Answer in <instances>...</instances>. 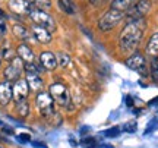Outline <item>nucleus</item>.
Returning <instances> with one entry per match:
<instances>
[{"label": "nucleus", "instance_id": "17", "mask_svg": "<svg viewBox=\"0 0 158 148\" xmlns=\"http://www.w3.org/2000/svg\"><path fill=\"white\" fill-rule=\"evenodd\" d=\"M59 7L68 15L76 13V5L73 0H59Z\"/></svg>", "mask_w": 158, "mask_h": 148}, {"label": "nucleus", "instance_id": "18", "mask_svg": "<svg viewBox=\"0 0 158 148\" xmlns=\"http://www.w3.org/2000/svg\"><path fill=\"white\" fill-rule=\"evenodd\" d=\"M135 0H113L111 2V9H116V11L120 12H126L130 6L133 5Z\"/></svg>", "mask_w": 158, "mask_h": 148}, {"label": "nucleus", "instance_id": "21", "mask_svg": "<svg viewBox=\"0 0 158 148\" xmlns=\"http://www.w3.org/2000/svg\"><path fill=\"white\" fill-rule=\"evenodd\" d=\"M31 5L38 7V9H50L51 7V0H29Z\"/></svg>", "mask_w": 158, "mask_h": 148}, {"label": "nucleus", "instance_id": "7", "mask_svg": "<svg viewBox=\"0 0 158 148\" xmlns=\"http://www.w3.org/2000/svg\"><path fill=\"white\" fill-rule=\"evenodd\" d=\"M23 60L21 59V57H13L10 60V65L7 66V68L5 69V78L6 81H18L19 79V75H21V70L23 69Z\"/></svg>", "mask_w": 158, "mask_h": 148}, {"label": "nucleus", "instance_id": "29", "mask_svg": "<svg viewBox=\"0 0 158 148\" xmlns=\"http://www.w3.org/2000/svg\"><path fill=\"white\" fill-rule=\"evenodd\" d=\"M123 131H126V132H135L136 131V125H135V123H127V125H124Z\"/></svg>", "mask_w": 158, "mask_h": 148}, {"label": "nucleus", "instance_id": "1", "mask_svg": "<svg viewBox=\"0 0 158 148\" xmlns=\"http://www.w3.org/2000/svg\"><path fill=\"white\" fill-rule=\"evenodd\" d=\"M143 19H136V21H129L126 23V27L122 29V34L118 38V46L123 53H130L136 50V47L139 46L143 35Z\"/></svg>", "mask_w": 158, "mask_h": 148}, {"label": "nucleus", "instance_id": "22", "mask_svg": "<svg viewBox=\"0 0 158 148\" xmlns=\"http://www.w3.org/2000/svg\"><path fill=\"white\" fill-rule=\"evenodd\" d=\"M57 63H59V66H62V68H68V65L70 63L69 54H66V53H59V54H57Z\"/></svg>", "mask_w": 158, "mask_h": 148}, {"label": "nucleus", "instance_id": "20", "mask_svg": "<svg viewBox=\"0 0 158 148\" xmlns=\"http://www.w3.org/2000/svg\"><path fill=\"white\" fill-rule=\"evenodd\" d=\"M16 113L21 116V117H27L29 113V107H28V103L22 100V101H18L16 103Z\"/></svg>", "mask_w": 158, "mask_h": 148}, {"label": "nucleus", "instance_id": "2", "mask_svg": "<svg viewBox=\"0 0 158 148\" xmlns=\"http://www.w3.org/2000/svg\"><path fill=\"white\" fill-rule=\"evenodd\" d=\"M28 15L35 25H40V27H43V28L48 29L50 32L56 31V22H54V19H53L47 12H44V9H38V7L32 6V7L29 9Z\"/></svg>", "mask_w": 158, "mask_h": 148}, {"label": "nucleus", "instance_id": "13", "mask_svg": "<svg viewBox=\"0 0 158 148\" xmlns=\"http://www.w3.org/2000/svg\"><path fill=\"white\" fill-rule=\"evenodd\" d=\"M32 34L37 38V41H40L41 44H48L51 41V32L48 29L40 27V25H34L32 27Z\"/></svg>", "mask_w": 158, "mask_h": 148}, {"label": "nucleus", "instance_id": "9", "mask_svg": "<svg viewBox=\"0 0 158 148\" xmlns=\"http://www.w3.org/2000/svg\"><path fill=\"white\" fill-rule=\"evenodd\" d=\"M32 6L28 0H9V9L18 15H27Z\"/></svg>", "mask_w": 158, "mask_h": 148}, {"label": "nucleus", "instance_id": "28", "mask_svg": "<svg viewBox=\"0 0 158 148\" xmlns=\"http://www.w3.org/2000/svg\"><path fill=\"white\" fill-rule=\"evenodd\" d=\"M6 31H7V29H6L5 21H3V19H0V38H3V37L6 35Z\"/></svg>", "mask_w": 158, "mask_h": 148}, {"label": "nucleus", "instance_id": "31", "mask_svg": "<svg viewBox=\"0 0 158 148\" xmlns=\"http://www.w3.org/2000/svg\"><path fill=\"white\" fill-rule=\"evenodd\" d=\"M34 147H38V148H45V144H43V142H31Z\"/></svg>", "mask_w": 158, "mask_h": 148}, {"label": "nucleus", "instance_id": "25", "mask_svg": "<svg viewBox=\"0 0 158 148\" xmlns=\"http://www.w3.org/2000/svg\"><path fill=\"white\" fill-rule=\"evenodd\" d=\"M82 144H84L86 148H95L97 147V142L94 138H85L84 141H82Z\"/></svg>", "mask_w": 158, "mask_h": 148}, {"label": "nucleus", "instance_id": "32", "mask_svg": "<svg viewBox=\"0 0 158 148\" xmlns=\"http://www.w3.org/2000/svg\"><path fill=\"white\" fill-rule=\"evenodd\" d=\"M91 2H92L94 5H101V3H104L106 0H91Z\"/></svg>", "mask_w": 158, "mask_h": 148}, {"label": "nucleus", "instance_id": "33", "mask_svg": "<svg viewBox=\"0 0 158 148\" xmlns=\"http://www.w3.org/2000/svg\"><path fill=\"white\" fill-rule=\"evenodd\" d=\"M0 63H2V53H0Z\"/></svg>", "mask_w": 158, "mask_h": 148}, {"label": "nucleus", "instance_id": "23", "mask_svg": "<svg viewBox=\"0 0 158 148\" xmlns=\"http://www.w3.org/2000/svg\"><path fill=\"white\" fill-rule=\"evenodd\" d=\"M151 74L155 82H158V57H152V63H151Z\"/></svg>", "mask_w": 158, "mask_h": 148}, {"label": "nucleus", "instance_id": "27", "mask_svg": "<svg viewBox=\"0 0 158 148\" xmlns=\"http://www.w3.org/2000/svg\"><path fill=\"white\" fill-rule=\"evenodd\" d=\"M2 57H5V59H7V60H12V59H13V54H12V50L10 49H3V53H2Z\"/></svg>", "mask_w": 158, "mask_h": 148}, {"label": "nucleus", "instance_id": "12", "mask_svg": "<svg viewBox=\"0 0 158 148\" xmlns=\"http://www.w3.org/2000/svg\"><path fill=\"white\" fill-rule=\"evenodd\" d=\"M13 97V87L10 85L9 81H5L0 84V104L6 106L7 103L12 100Z\"/></svg>", "mask_w": 158, "mask_h": 148}, {"label": "nucleus", "instance_id": "15", "mask_svg": "<svg viewBox=\"0 0 158 148\" xmlns=\"http://www.w3.org/2000/svg\"><path fill=\"white\" fill-rule=\"evenodd\" d=\"M16 53H18V56L22 59L25 63H28V62H34V51L31 50L27 44H19L16 49Z\"/></svg>", "mask_w": 158, "mask_h": 148}, {"label": "nucleus", "instance_id": "4", "mask_svg": "<svg viewBox=\"0 0 158 148\" xmlns=\"http://www.w3.org/2000/svg\"><path fill=\"white\" fill-rule=\"evenodd\" d=\"M50 95L53 97V100L60 104L62 107H69L70 106V94L69 90L63 84H53L50 87Z\"/></svg>", "mask_w": 158, "mask_h": 148}, {"label": "nucleus", "instance_id": "19", "mask_svg": "<svg viewBox=\"0 0 158 148\" xmlns=\"http://www.w3.org/2000/svg\"><path fill=\"white\" fill-rule=\"evenodd\" d=\"M12 31H13V34L16 35L19 40H28V38H29V31L25 28L23 25H21V23H16V25H13Z\"/></svg>", "mask_w": 158, "mask_h": 148}, {"label": "nucleus", "instance_id": "8", "mask_svg": "<svg viewBox=\"0 0 158 148\" xmlns=\"http://www.w3.org/2000/svg\"><path fill=\"white\" fill-rule=\"evenodd\" d=\"M29 92V85L27 79H18L15 81V85H13V98L15 101H22V100H27Z\"/></svg>", "mask_w": 158, "mask_h": 148}, {"label": "nucleus", "instance_id": "10", "mask_svg": "<svg viewBox=\"0 0 158 148\" xmlns=\"http://www.w3.org/2000/svg\"><path fill=\"white\" fill-rule=\"evenodd\" d=\"M40 63L45 70H53L57 68V57L51 53V51H43L40 54Z\"/></svg>", "mask_w": 158, "mask_h": 148}, {"label": "nucleus", "instance_id": "24", "mask_svg": "<svg viewBox=\"0 0 158 148\" xmlns=\"http://www.w3.org/2000/svg\"><path fill=\"white\" fill-rule=\"evenodd\" d=\"M104 135L107 138H116L120 135V129L118 128H111V129H107V131L104 132Z\"/></svg>", "mask_w": 158, "mask_h": 148}, {"label": "nucleus", "instance_id": "6", "mask_svg": "<svg viewBox=\"0 0 158 148\" xmlns=\"http://www.w3.org/2000/svg\"><path fill=\"white\" fill-rule=\"evenodd\" d=\"M53 103H54V100L50 95V92H40L37 95V106H38L40 112L44 117H50L51 114L54 113Z\"/></svg>", "mask_w": 158, "mask_h": 148}, {"label": "nucleus", "instance_id": "3", "mask_svg": "<svg viewBox=\"0 0 158 148\" xmlns=\"http://www.w3.org/2000/svg\"><path fill=\"white\" fill-rule=\"evenodd\" d=\"M124 16V12H120V11H116V9H110L108 12H106L100 21H98V28L100 31H110L113 29L114 27H117L118 22L123 19Z\"/></svg>", "mask_w": 158, "mask_h": 148}, {"label": "nucleus", "instance_id": "11", "mask_svg": "<svg viewBox=\"0 0 158 148\" xmlns=\"http://www.w3.org/2000/svg\"><path fill=\"white\" fill-rule=\"evenodd\" d=\"M124 65L132 70H141L145 68V57L142 56L141 53H133L130 57L126 59Z\"/></svg>", "mask_w": 158, "mask_h": 148}, {"label": "nucleus", "instance_id": "35", "mask_svg": "<svg viewBox=\"0 0 158 148\" xmlns=\"http://www.w3.org/2000/svg\"><path fill=\"white\" fill-rule=\"evenodd\" d=\"M0 148H2V147H0Z\"/></svg>", "mask_w": 158, "mask_h": 148}, {"label": "nucleus", "instance_id": "16", "mask_svg": "<svg viewBox=\"0 0 158 148\" xmlns=\"http://www.w3.org/2000/svg\"><path fill=\"white\" fill-rule=\"evenodd\" d=\"M147 54L151 57H158V32L151 35V38L147 44Z\"/></svg>", "mask_w": 158, "mask_h": 148}, {"label": "nucleus", "instance_id": "26", "mask_svg": "<svg viewBox=\"0 0 158 148\" xmlns=\"http://www.w3.org/2000/svg\"><path fill=\"white\" fill-rule=\"evenodd\" d=\"M23 69H25L27 72H34V74H38V69H37V66L34 65V62H28L25 66H23Z\"/></svg>", "mask_w": 158, "mask_h": 148}, {"label": "nucleus", "instance_id": "30", "mask_svg": "<svg viewBox=\"0 0 158 148\" xmlns=\"http://www.w3.org/2000/svg\"><path fill=\"white\" fill-rule=\"evenodd\" d=\"M18 139H19V141H22V142H29V135L22 133V135H19V137H18Z\"/></svg>", "mask_w": 158, "mask_h": 148}, {"label": "nucleus", "instance_id": "14", "mask_svg": "<svg viewBox=\"0 0 158 148\" xmlns=\"http://www.w3.org/2000/svg\"><path fill=\"white\" fill-rule=\"evenodd\" d=\"M27 82L29 85V90H32V91H40L43 88V81H41L38 74L27 72Z\"/></svg>", "mask_w": 158, "mask_h": 148}, {"label": "nucleus", "instance_id": "5", "mask_svg": "<svg viewBox=\"0 0 158 148\" xmlns=\"http://www.w3.org/2000/svg\"><path fill=\"white\" fill-rule=\"evenodd\" d=\"M151 9V2L149 0H139L127 9V19L129 21H136V19H143Z\"/></svg>", "mask_w": 158, "mask_h": 148}, {"label": "nucleus", "instance_id": "34", "mask_svg": "<svg viewBox=\"0 0 158 148\" xmlns=\"http://www.w3.org/2000/svg\"><path fill=\"white\" fill-rule=\"evenodd\" d=\"M0 2H5V0H0Z\"/></svg>", "mask_w": 158, "mask_h": 148}]
</instances>
